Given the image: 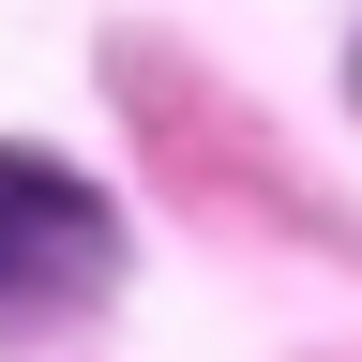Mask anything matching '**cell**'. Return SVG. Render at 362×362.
I'll return each mask as SVG.
<instances>
[{
    "mask_svg": "<svg viewBox=\"0 0 362 362\" xmlns=\"http://www.w3.org/2000/svg\"><path fill=\"white\" fill-rule=\"evenodd\" d=\"M121 272V211L61 151H0V317H61Z\"/></svg>",
    "mask_w": 362,
    "mask_h": 362,
    "instance_id": "obj_1",
    "label": "cell"
},
{
    "mask_svg": "<svg viewBox=\"0 0 362 362\" xmlns=\"http://www.w3.org/2000/svg\"><path fill=\"white\" fill-rule=\"evenodd\" d=\"M347 90H362V30H347Z\"/></svg>",
    "mask_w": 362,
    "mask_h": 362,
    "instance_id": "obj_2",
    "label": "cell"
}]
</instances>
